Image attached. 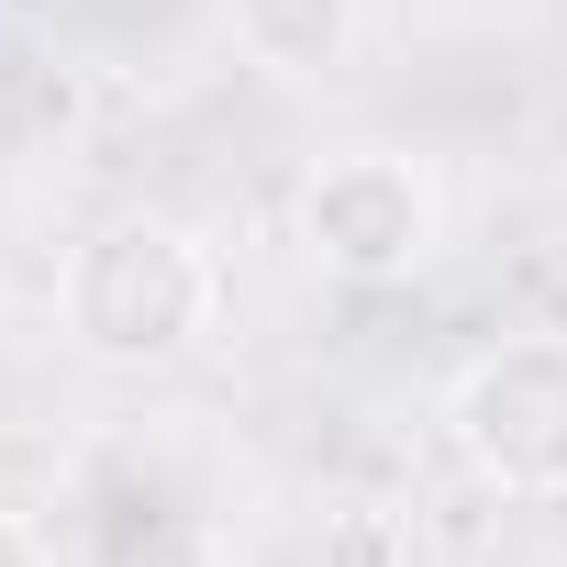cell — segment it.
<instances>
[{
	"mask_svg": "<svg viewBox=\"0 0 567 567\" xmlns=\"http://www.w3.org/2000/svg\"><path fill=\"white\" fill-rule=\"evenodd\" d=\"M223 323V267L178 212H112L56 267V334L90 368H178Z\"/></svg>",
	"mask_w": 567,
	"mask_h": 567,
	"instance_id": "1",
	"label": "cell"
},
{
	"mask_svg": "<svg viewBox=\"0 0 567 567\" xmlns=\"http://www.w3.org/2000/svg\"><path fill=\"white\" fill-rule=\"evenodd\" d=\"M445 445L501 501H567V334H501L445 379Z\"/></svg>",
	"mask_w": 567,
	"mask_h": 567,
	"instance_id": "2",
	"label": "cell"
},
{
	"mask_svg": "<svg viewBox=\"0 0 567 567\" xmlns=\"http://www.w3.org/2000/svg\"><path fill=\"white\" fill-rule=\"evenodd\" d=\"M445 245V189L423 156L401 145H346L301 178V256L323 278H357V290H390Z\"/></svg>",
	"mask_w": 567,
	"mask_h": 567,
	"instance_id": "3",
	"label": "cell"
},
{
	"mask_svg": "<svg viewBox=\"0 0 567 567\" xmlns=\"http://www.w3.org/2000/svg\"><path fill=\"white\" fill-rule=\"evenodd\" d=\"M223 12H234V45L278 79H323L357 45V0H223Z\"/></svg>",
	"mask_w": 567,
	"mask_h": 567,
	"instance_id": "4",
	"label": "cell"
},
{
	"mask_svg": "<svg viewBox=\"0 0 567 567\" xmlns=\"http://www.w3.org/2000/svg\"><path fill=\"white\" fill-rule=\"evenodd\" d=\"M45 134H68V68H45V56H12V45H0V167H12V156H34Z\"/></svg>",
	"mask_w": 567,
	"mask_h": 567,
	"instance_id": "5",
	"label": "cell"
},
{
	"mask_svg": "<svg viewBox=\"0 0 567 567\" xmlns=\"http://www.w3.org/2000/svg\"><path fill=\"white\" fill-rule=\"evenodd\" d=\"M0 567H56V556H45V534H34L23 512H0Z\"/></svg>",
	"mask_w": 567,
	"mask_h": 567,
	"instance_id": "6",
	"label": "cell"
}]
</instances>
